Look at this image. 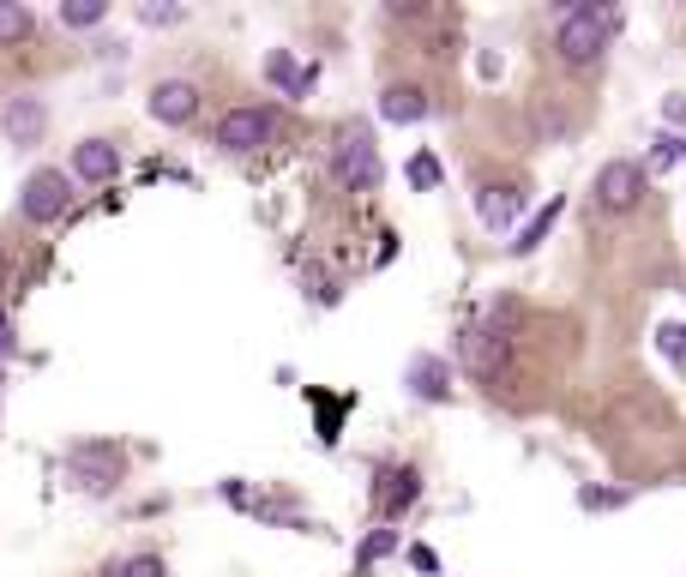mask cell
<instances>
[{"label": "cell", "instance_id": "cell-1", "mask_svg": "<svg viewBox=\"0 0 686 577\" xmlns=\"http://www.w3.org/2000/svg\"><path fill=\"white\" fill-rule=\"evenodd\" d=\"M614 30H621V7H560L554 49L566 66H590L596 54L609 49Z\"/></svg>", "mask_w": 686, "mask_h": 577}, {"label": "cell", "instance_id": "cell-2", "mask_svg": "<svg viewBox=\"0 0 686 577\" xmlns=\"http://www.w3.org/2000/svg\"><path fill=\"white\" fill-rule=\"evenodd\" d=\"M379 175H386V168H379V145L367 139L362 127L344 133V145L332 151V180H337V187H344V192H374Z\"/></svg>", "mask_w": 686, "mask_h": 577}, {"label": "cell", "instance_id": "cell-3", "mask_svg": "<svg viewBox=\"0 0 686 577\" xmlns=\"http://www.w3.org/2000/svg\"><path fill=\"white\" fill-rule=\"evenodd\" d=\"M66 205H73V175L66 168H30L25 175V192H18V211H25L30 223H61Z\"/></svg>", "mask_w": 686, "mask_h": 577}, {"label": "cell", "instance_id": "cell-4", "mask_svg": "<svg viewBox=\"0 0 686 577\" xmlns=\"http://www.w3.org/2000/svg\"><path fill=\"white\" fill-rule=\"evenodd\" d=\"M645 180H650L645 163H633V156H614V163L596 168V205L614 211V217H626V211H638V199H645Z\"/></svg>", "mask_w": 686, "mask_h": 577}, {"label": "cell", "instance_id": "cell-5", "mask_svg": "<svg viewBox=\"0 0 686 577\" xmlns=\"http://www.w3.org/2000/svg\"><path fill=\"white\" fill-rule=\"evenodd\" d=\"M66 469H73V481L85 493H115V481L127 475V457H121V446H73L66 451Z\"/></svg>", "mask_w": 686, "mask_h": 577}, {"label": "cell", "instance_id": "cell-6", "mask_svg": "<svg viewBox=\"0 0 686 577\" xmlns=\"http://www.w3.org/2000/svg\"><path fill=\"white\" fill-rule=\"evenodd\" d=\"M458 361H464L476 379H500L506 361H512V337H506L500 325H470V331L458 337Z\"/></svg>", "mask_w": 686, "mask_h": 577}, {"label": "cell", "instance_id": "cell-7", "mask_svg": "<svg viewBox=\"0 0 686 577\" xmlns=\"http://www.w3.org/2000/svg\"><path fill=\"white\" fill-rule=\"evenodd\" d=\"M277 139V109H229L217 121V145L223 151H260V145Z\"/></svg>", "mask_w": 686, "mask_h": 577}, {"label": "cell", "instance_id": "cell-8", "mask_svg": "<svg viewBox=\"0 0 686 577\" xmlns=\"http://www.w3.org/2000/svg\"><path fill=\"white\" fill-rule=\"evenodd\" d=\"M151 115L163 121V127H187V121L199 115V85L194 78H163V85L151 90Z\"/></svg>", "mask_w": 686, "mask_h": 577}, {"label": "cell", "instance_id": "cell-9", "mask_svg": "<svg viewBox=\"0 0 686 577\" xmlns=\"http://www.w3.org/2000/svg\"><path fill=\"white\" fill-rule=\"evenodd\" d=\"M0 133L13 145H42V133H49V109H42V97H13V103L0 109Z\"/></svg>", "mask_w": 686, "mask_h": 577}, {"label": "cell", "instance_id": "cell-10", "mask_svg": "<svg viewBox=\"0 0 686 577\" xmlns=\"http://www.w3.org/2000/svg\"><path fill=\"white\" fill-rule=\"evenodd\" d=\"M73 175L85 180V187H109V180L121 175V151L109 139H85L73 145Z\"/></svg>", "mask_w": 686, "mask_h": 577}, {"label": "cell", "instance_id": "cell-11", "mask_svg": "<svg viewBox=\"0 0 686 577\" xmlns=\"http://www.w3.org/2000/svg\"><path fill=\"white\" fill-rule=\"evenodd\" d=\"M403 379H410V391H415V398H427V403H446V398H452V367H446L440 355H415Z\"/></svg>", "mask_w": 686, "mask_h": 577}, {"label": "cell", "instance_id": "cell-12", "mask_svg": "<svg viewBox=\"0 0 686 577\" xmlns=\"http://www.w3.org/2000/svg\"><path fill=\"white\" fill-rule=\"evenodd\" d=\"M374 500H379V512H386V517L410 512V505L422 500V475H415V469H386V475H379V493H374Z\"/></svg>", "mask_w": 686, "mask_h": 577}, {"label": "cell", "instance_id": "cell-13", "mask_svg": "<svg viewBox=\"0 0 686 577\" xmlns=\"http://www.w3.org/2000/svg\"><path fill=\"white\" fill-rule=\"evenodd\" d=\"M422 115H427V97L415 85H386L379 90V121H391V127H415Z\"/></svg>", "mask_w": 686, "mask_h": 577}, {"label": "cell", "instance_id": "cell-14", "mask_svg": "<svg viewBox=\"0 0 686 577\" xmlns=\"http://www.w3.org/2000/svg\"><path fill=\"white\" fill-rule=\"evenodd\" d=\"M519 211H524V192L519 187H482L476 192V217L488 223V229H512Z\"/></svg>", "mask_w": 686, "mask_h": 577}, {"label": "cell", "instance_id": "cell-15", "mask_svg": "<svg viewBox=\"0 0 686 577\" xmlns=\"http://www.w3.org/2000/svg\"><path fill=\"white\" fill-rule=\"evenodd\" d=\"M265 78H272L284 97H308V90H313V66H296V54H289V49L265 54Z\"/></svg>", "mask_w": 686, "mask_h": 577}, {"label": "cell", "instance_id": "cell-16", "mask_svg": "<svg viewBox=\"0 0 686 577\" xmlns=\"http://www.w3.org/2000/svg\"><path fill=\"white\" fill-rule=\"evenodd\" d=\"M560 211H566V199H548V205H542V211H536V217H531V223H524V229H519V241H512V253H536V247L548 241V229H554V223H560Z\"/></svg>", "mask_w": 686, "mask_h": 577}, {"label": "cell", "instance_id": "cell-17", "mask_svg": "<svg viewBox=\"0 0 686 577\" xmlns=\"http://www.w3.org/2000/svg\"><path fill=\"white\" fill-rule=\"evenodd\" d=\"M30 30H37V18H30L18 0H0V49H18V42H30Z\"/></svg>", "mask_w": 686, "mask_h": 577}, {"label": "cell", "instance_id": "cell-18", "mask_svg": "<svg viewBox=\"0 0 686 577\" xmlns=\"http://www.w3.org/2000/svg\"><path fill=\"white\" fill-rule=\"evenodd\" d=\"M103 577H169V572H163L157 553H127V560H109Z\"/></svg>", "mask_w": 686, "mask_h": 577}, {"label": "cell", "instance_id": "cell-19", "mask_svg": "<svg viewBox=\"0 0 686 577\" xmlns=\"http://www.w3.org/2000/svg\"><path fill=\"white\" fill-rule=\"evenodd\" d=\"M403 175H410V187H415V192H434V187H440V175H446V168H440V156H434V151H415Z\"/></svg>", "mask_w": 686, "mask_h": 577}, {"label": "cell", "instance_id": "cell-20", "mask_svg": "<svg viewBox=\"0 0 686 577\" xmlns=\"http://www.w3.org/2000/svg\"><path fill=\"white\" fill-rule=\"evenodd\" d=\"M103 13H109V0H66V7H61V25L91 30V25H103Z\"/></svg>", "mask_w": 686, "mask_h": 577}, {"label": "cell", "instance_id": "cell-21", "mask_svg": "<svg viewBox=\"0 0 686 577\" xmlns=\"http://www.w3.org/2000/svg\"><path fill=\"white\" fill-rule=\"evenodd\" d=\"M681 145L686 139H674V133H657V139H650V175H662V168L681 163Z\"/></svg>", "mask_w": 686, "mask_h": 577}, {"label": "cell", "instance_id": "cell-22", "mask_svg": "<svg viewBox=\"0 0 686 577\" xmlns=\"http://www.w3.org/2000/svg\"><path fill=\"white\" fill-rule=\"evenodd\" d=\"M187 7L182 0H151V7H139V25H182Z\"/></svg>", "mask_w": 686, "mask_h": 577}, {"label": "cell", "instance_id": "cell-23", "mask_svg": "<svg viewBox=\"0 0 686 577\" xmlns=\"http://www.w3.org/2000/svg\"><path fill=\"white\" fill-rule=\"evenodd\" d=\"M657 349L674 367H686V325H657Z\"/></svg>", "mask_w": 686, "mask_h": 577}, {"label": "cell", "instance_id": "cell-24", "mask_svg": "<svg viewBox=\"0 0 686 577\" xmlns=\"http://www.w3.org/2000/svg\"><path fill=\"white\" fill-rule=\"evenodd\" d=\"M386 553H398V529H374V536L362 541V553H356V560L374 565V560H386Z\"/></svg>", "mask_w": 686, "mask_h": 577}, {"label": "cell", "instance_id": "cell-25", "mask_svg": "<svg viewBox=\"0 0 686 577\" xmlns=\"http://www.w3.org/2000/svg\"><path fill=\"white\" fill-rule=\"evenodd\" d=\"M578 505H584V512H614V505H626V493H614V488H584Z\"/></svg>", "mask_w": 686, "mask_h": 577}, {"label": "cell", "instance_id": "cell-26", "mask_svg": "<svg viewBox=\"0 0 686 577\" xmlns=\"http://www.w3.org/2000/svg\"><path fill=\"white\" fill-rule=\"evenodd\" d=\"M410 565H415V572H427V577H434V572H440V553H434V548H410Z\"/></svg>", "mask_w": 686, "mask_h": 577}, {"label": "cell", "instance_id": "cell-27", "mask_svg": "<svg viewBox=\"0 0 686 577\" xmlns=\"http://www.w3.org/2000/svg\"><path fill=\"white\" fill-rule=\"evenodd\" d=\"M662 115H669L674 127H686V97H669V103H662Z\"/></svg>", "mask_w": 686, "mask_h": 577}, {"label": "cell", "instance_id": "cell-28", "mask_svg": "<svg viewBox=\"0 0 686 577\" xmlns=\"http://www.w3.org/2000/svg\"><path fill=\"white\" fill-rule=\"evenodd\" d=\"M0 349H7V308H0Z\"/></svg>", "mask_w": 686, "mask_h": 577}, {"label": "cell", "instance_id": "cell-29", "mask_svg": "<svg viewBox=\"0 0 686 577\" xmlns=\"http://www.w3.org/2000/svg\"><path fill=\"white\" fill-rule=\"evenodd\" d=\"M681 163H686V145H681Z\"/></svg>", "mask_w": 686, "mask_h": 577}]
</instances>
